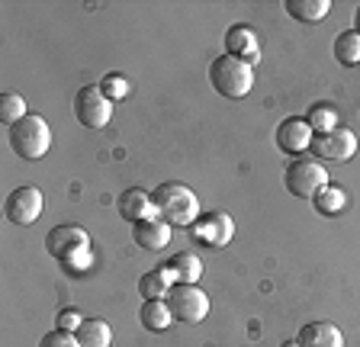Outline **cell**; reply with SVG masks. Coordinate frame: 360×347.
Returning a JSON list of instances; mask_svg holds the SVG:
<instances>
[{
	"label": "cell",
	"mask_w": 360,
	"mask_h": 347,
	"mask_svg": "<svg viewBox=\"0 0 360 347\" xmlns=\"http://www.w3.org/2000/svg\"><path fill=\"white\" fill-rule=\"evenodd\" d=\"M354 32H357V36H360V7L354 10Z\"/></svg>",
	"instance_id": "28"
},
{
	"label": "cell",
	"mask_w": 360,
	"mask_h": 347,
	"mask_svg": "<svg viewBox=\"0 0 360 347\" xmlns=\"http://www.w3.org/2000/svg\"><path fill=\"white\" fill-rule=\"evenodd\" d=\"M167 306H171L174 318L187 325H200L210 315V296L202 293L196 283H174L167 293Z\"/></svg>",
	"instance_id": "6"
},
{
	"label": "cell",
	"mask_w": 360,
	"mask_h": 347,
	"mask_svg": "<svg viewBox=\"0 0 360 347\" xmlns=\"http://www.w3.org/2000/svg\"><path fill=\"white\" fill-rule=\"evenodd\" d=\"M4 212L13 225H32L42 216V193L36 187H16L4 199Z\"/></svg>",
	"instance_id": "10"
},
{
	"label": "cell",
	"mask_w": 360,
	"mask_h": 347,
	"mask_svg": "<svg viewBox=\"0 0 360 347\" xmlns=\"http://www.w3.org/2000/svg\"><path fill=\"white\" fill-rule=\"evenodd\" d=\"M45 251L55 257L65 273H81L94 264V251H90V235L81 225H55L45 235Z\"/></svg>",
	"instance_id": "1"
},
{
	"label": "cell",
	"mask_w": 360,
	"mask_h": 347,
	"mask_svg": "<svg viewBox=\"0 0 360 347\" xmlns=\"http://www.w3.org/2000/svg\"><path fill=\"white\" fill-rule=\"evenodd\" d=\"M280 347H300V341H283Z\"/></svg>",
	"instance_id": "29"
},
{
	"label": "cell",
	"mask_w": 360,
	"mask_h": 347,
	"mask_svg": "<svg viewBox=\"0 0 360 347\" xmlns=\"http://www.w3.org/2000/svg\"><path fill=\"white\" fill-rule=\"evenodd\" d=\"M283 10L296 23H322L325 16H328L331 4L328 0H286Z\"/></svg>",
	"instance_id": "19"
},
{
	"label": "cell",
	"mask_w": 360,
	"mask_h": 347,
	"mask_svg": "<svg viewBox=\"0 0 360 347\" xmlns=\"http://www.w3.org/2000/svg\"><path fill=\"white\" fill-rule=\"evenodd\" d=\"M132 238L145 251H165L171 244V225L165 219L151 216V219H142L139 225H132Z\"/></svg>",
	"instance_id": "14"
},
{
	"label": "cell",
	"mask_w": 360,
	"mask_h": 347,
	"mask_svg": "<svg viewBox=\"0 0 360 347\" xmlns=\"http://www.w3.org/2000/svg\"><path fill=\"white\" fill-rule=\"evenodd\" d=\"M81 347H110L112 344V328L103 318H84L81 328L75 332Z\"/></svg>",
	"instance_id": "18"
},
{
	"label": "cell",
	"mask_w": 360,
	"mask_h": 347,
	"mask_svg": "<svg viewBox=\"0 0 360 347\" xmlns=\"http://www.w3.org/2000/svg\"><path fill=\"white\" fill-rule=\"evenodd\" d=\"M210 84L219 97L241 100L255 87V65H248V61H241V58H232V55H219L210 65Z\"/></svg>",
	"instance_id": "3"
},
{
	"label": "cell",
	"mask_w": 360,
	"mask_h": 347,
	"mask_svg": "<svg viewBox=\"0 0 360 347\" xmlns=\"http://www.w3.org/2000/svg\"><path fill=\"white\" fill-rule=\"evenodd\" d=\"M335 58H338V65H345V68L360 65V36L354 30L335 36Z\"/></svg>",
	"instance_id": "22"
},
{
	"label": "cell",
	"mask_w": 360,
	"mask_h": 347,
	"mask_svg": "<svg viewBox=\"0 0 360 347\" xmlns=\"http://www.w3.org/2000/svg\"><path fill=\"white\" fill-rule=\"evenodd\" d=\"M312 138H315V132L306 119H283L277 126V148L283 155H296L300 158L302 151L312 148Z\"/></svg>",
	"instance_id": "11"
},
{
	"label": "cell",
	"mask_w": 360,
	"mask_h": 347,
	"mask_svg": "<svg viewBox=\"0 0 360 347\" xmlns=\"http://www.w3.org/2000/svg\"><path fill=\"white\" fill-rule=\"evenodd\" d=\"M116 209H120V216L129 222V225H139L142 219H151V216H155L151 193H148V190H142V187H129L126 193H120Z\"/></svg>",
	"instance_id": "13"
},
{
	"label": "cell",
	"mask_w": 360,
	"mask_h": 347,
	"mask_svg": "<svg viewBox=\"0 0 360 347\" xmlns=\"http://www.w3.org/2000/svg\"><path fill=\"white\" fill-rule=\"evenodd\" d=\"M283 187L292 197L312 199L322 187H328V171L322 167V161L315 158H296L283 171Z\"/></svg>",
	"instance_id": "5"
},
{
	"label": "cell",
	"mask_w": 360,
	"mask_h": 347,
	"mask_svg": "<svg viewBox=\"0 0 360 347\" xmlns=\"http://www.w3.org/2000/svg\"><path fill=\"white\" fill-rule=\"evenodd\" d=\"M151 203H155V216L165 219L171 228H190L200 219V199L184 183H161L158 190H151Z\"/></svg>",
	"instance_id": "2"
},
{
	"label": "cell",
	"mask_w": 360,
	"mask_h": 347,
	"mask_svg": "<svg viewBox=\"0 0 360 347\" xmlns=\"http://www.w3.org/2000/svg\"><path fill=\"white\" fill-rule=\"evenodd\" d=\"M193 238L200 244H212V248H225L235 238V219L229 212H206L190 225Z\"/></svg>",
	"instance_id": "9"
},
{
	"label": "cell",
	"mask_w": 360,
	"mask_h": 347,
	"mask_svg": "<svg viewBox=\"0 0 360 347\" xmlns=\"http://www.w3.org/2000/svg\"><path fill=\"white\" fill-rule=\"evenodd\" d=\"M7 142H10L16 158L39 161L45 151L52 148V129H49V122H45L39 113H30V116H22L16 126H10Z\"/></svg>",
	"instance_id": "4"
},
{
	"label": "cell",
	"mask_w": 360,
	"mask_h": 347,
	"mask_svg": "<svg viewBox=\"0 0 360 347\" xmlns=\"http://www.w3.org/2000/svg\"><path fill=\"white\" fill-rule=\"evenodd\" d=\"M315 161H351L357 155V136L351 129H331L325 136H315L312 138V148Z\"/></svg>",
	"instance_id": "8"
},
{
	"label": "cell",
	"mask_w": 360,
	"mask_h": 347,
	"mask_svg": "<svg viewBox=\"0 0 360 347\" xmlns=\"http://www.w3.org/2000/svg\"><path fill=\"white\" fill-rule=\"evenodd\" d=\"M139 322L148 332H167L174 322V312L167 306V299H145L142 309H139Z\"/></svg>",
	"instance_id": "16"
},
{
	"label": "cell",
	"mask_w": 360,
	"mask_h": 347,
	"mask_svg": "<svg viewBox=\"0 0 360 347\" xmlns=\"http://www.w3.org/2000/svg\"><path fill=\"white\" fill-rule=\"evenodd\" d=\"M306 122L312 126L315 136H325V132H331V129H338V110L328 103H315L312 110L306 113Z\"/></svg>",
	"instance_id": "23"
},
{
	"label": "cell",
	"mask_w": 360,
	"mask_h": 347,
	"mask_svg": "<svg viewBox=\"0 0 360 347\" xmlns=\"http://www.w3.org/2000/svg\"><path fill=\"white\" fill-rule=\"evenodd\" d=\"M225 55H232V58H241L248 65H257L261 58V39L251 26H232V30L225 32Z\"/></svg>",
	"instance_id": "12"
},
{
	"label": "cell",
	"mask_w": 360,
	"mask_h": 347,
	"mask_svg": "<svg viewBox=\"0 0 360 347\" xmlns=\"http://www.w3.org/2000/svg\"><path fill=\"white\" fill-rule=\"evenodd\" d=\"M177 283L171 273V267H158V270H148L139 277V293L145 296V299H165L167 293H171V287Z\"/></svg>",
	"instance_id": "17"
},
{
	"label": "cell",
	"mask_w": 360,
	"mask_h": 347,
	"mask_svg": "<svg viewBox=\"0 0 360 347\" xmlns=\"http://www.w3.org/2000/svg\"><path fill=\"white\" fill-rule=\"evenodd\" d=\"M167 267H171V273H174L177 283H196V280L202 277V261L193 254V251H180V254H174L171 261H167Z\"/></svg>",
	"instance_id": "21"
},
{
	"label": "cell",
	"mask_w": 360,
	"mask_h": 347,
	"mask_svg": "<svg viewBox=\"0 0 360 347\" xmlns=\"http://www.w3.org/2000/svg\"><path fill=\"white\" fill-rule=\"evenodd\" d=\"M75 116L87 129H103L112 119V100L100 87H81L75 97Z\"/></svg>",
	"instance_id": "7"
},
{
	"label": "cell",
	"mask_w": 360,
	"mask_h": 347,
	"mask_svg": "<svg viewBox=\"0 0 360 347\" xmlns=\"http://www.w3.org/2000/svg\"><path fill=\"white\" fill-rule=\"evenodd\" d=\"M300 347H345V334L335 322H309L296 334Z\"/></svg>",
	"instance_id": "15"
},
{
	"label": "cell",
	"mask_w": 360,
	"mask_h": 347,
	"mask_svg": "<svg viewBox=\"0 0 360 347\" xmlns=\"http://www.w3.org/2000/svg\"><path fill=\"white\" fill-rule=\"evenodd\" d=\"M81 322H84V315H81L77 309H61L58 318H55V328H61V332H71V334H75L77 328H81Z\"/></svg>",
	"instance_id": "27"
},
{
	"label": "cell",
	"mask_w": 360,
	"mask_h": 347,
	"mask_svg": "<svg viewBox=\"0 0 360 347\" xmlns=\"http://www.w3.org/2000/svg\"><path fill=\"white\" fill-rule=\"evenodd\" d=\"M312 206H315V212H319V216H338V212H345V206H347L345 187H338V183L322 187L312 197Z\"/></svg>",
	"instance_id": "20"
},
{
	"label": "cell",
	"mask_w": 360,
	"mask_h": 347,
	"mask_svg": "<svg viewBox=\"0 0 360 347\" xmlns=\"http://www.w3.org/2000/svg\"><path fill=\"white\" fill-rule=\"evenodd\" d=\"M39 347H81V344H77V338H75L71 332H61V328H52L49 334H42Z\"/></svg>",
	"instance_id": "26"
},
{
	"label": "cell",
	"mask_w": 360,
	"mask_h": 347,
	"mask_svg": "<svg viewBox=\"0 0 360 347\" xmlns=\"http://www.w3.org/2000/svg\"><path fill=\"white\" fill-rule=\"evenodd\" d=\"M22 116H30L26 113V100H22L20 93H4V97H0V122L10 129V126H16Z\"/></svg>",
	"instance_id": "24"
},
{
	"label": "cell",
	"mask_w": 360,
	"mask_h": 347,
	"mask_svg": "<svg viewBox=\"0 0 360 347\" xmlns=\"http://www.w3.org/2000/svg\"><path fill=\"white\" fill-rule=\"evenodd\" d=\"M100 91L106 93V97L110 100H122V97H129V91H132V87H129V81L122 74H106L103 81L97 84Z\"/></svg>",
	"instance_id": "25"
}]
</instances>
